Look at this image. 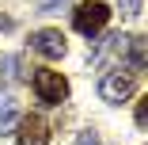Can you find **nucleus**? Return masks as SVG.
<instances>
[{"instance_id": "nucleus-1", "label": "nucleus", "mask_w": 148, "mask_h": 145, "mask_svg": "<svg viewBox=\"0 0 148 145\" xmlns=\"http://www.w3.org/2000/svg\"><path fill=\"white\" fill-rule=\"evenodd\" d=\"M34 96H38V103H46V107H61L65 99H69V80L57 73V69H34Z\"/></svg>"}, {"instance_id": "nucleus-2", "label": "nucleus", "mask_w": 148, "mask_h": 145, "mask_svg": "<svg viewBox=\"0 0 148 145\" xmlns=\"http://www.w3.org/2000/svg\"><path fill=\"white\" fill-rule=\"evenodd\" d=\"M106 23H110V8L103 4V0H84V4L72 12V27H76L80 35H87V38L99 35Z\"/></svg>"}, {"instance_id": "nucleus-7", "label": "nucleus", "mask_w": 148, "mask_h": 145, "mask_svg": "<svg viewBox=\"0 0 148 145\" xmlns=\"http://www.w3.org/2000/svg\"><path fill=\"white\" fill-rule=\"evenodd\" d=\"M125 53H129V69H133V73H144V38H140V35L129 38V50H125Z\"/></svg>"}, {"instance_id": "nucleus-8", "label": "nucleus", "mask_w": 148, "mask_h": 145, "mask_svg": "<svg viewBox=\"0 0 148 145\" xmlns=\"http://www.w3.org/2000/svg\"><path fill=\"white\" fill-rule=\"evenodd\" d=\"M0 69H4L8 80H19V76H23V73H19V57H4V61H0Z\"/></svg>"}, {"instance_id": "nucleus-6", "label": "nucleus", "mask_w": 148, "mask_h": 145, "mask_svg": "<svg viewBox=\"0 0 148 145\" xmlns=\"http://www.w3.org/2000/svg\"><path fill=\"white\" fill-rule=\"evenodd\" d=\"M15 122H19V107H15V99H12L8 92H0V134H12Z\"/></svg>"}, {"instance_id": "nucleus-10", "label": "nucleus", "mask_w": 148, "mask_h": 145, "mask_svg": "<svg viewBox=\"0 0 148 145\" xmlns=\"http://www.w3.org/2000/svg\"><path fill=\"white\" fill-rule=\"evenodd\" d=\"M137 126H140V130L148 126V99H144V103H137Z\"/></svg>"}, {"instance_id": "nucleus-11", "label": "nucleus", "mask_w": 148, "mask_h": 145, "mask_svg": "<svg viewBox=\"0 0 148 145\" xmlns=\"http://www.w3.org/2000/svg\"><path fill=\"white\" fill-rule=\"evenodd\" d=\"M34 4H38V8H42V12H53V8H57V4H65V0H34Z\"/></svg>"}, {"instance_id": "nucleus-3", "label": "nucleus", "mask_w": 148, "mask_h": 145, "mask_svg": "<svg viewBox=\"0 0 148 145\" xmlns=\"http://www.w3.org/2000/svg\"><path fill=\"white\" fill-rule=\"evenodd\" d=\"M133 92H137V80H133V73H125V69H110V73L99 76V96H103V103H125Z\"/></svg>"}, {"instance_id": "nucleus-12", "label": "nucleus", "mask_w": 148, "mask_h": 145, "mask_svg": "<svg viewBox=\"0 0 148 145\" xmlns=\"http://www.w3.org/2000/svg\"><path fill=\"white\" fill-rule=\"evenodd\" d=\"M80 145H103V141H99L91 130H87V134H80Z\"/></svg>"}, {"instance_id": "nucleus-5", "label": "nucleus", "mask_w": 148, "mask_h": 145, "mask_svg": "<svg viewBox=\"0 0 148 145\" xmlns=\"http://www.w3.org/2000/svg\"><path fill=\"white\" fill-rule=\"evenodd\" d=\"M15 137H19V145H49V122L42 119V114H27V119H19L15 122Z\"/></svg>"}, {"instance_id": "nucleus-4", "label": "nucleus", "mask_w": 148, "mask_h": 145, "mask_svg": "<svg viewBox=\"0 0 148 145\" xmlns=\"http://www.w3.org/2000/svg\"><path fill=\"white\" fill-rule=\"evenodd\" d=\"M31 50L42 53V57H49V61H57V57H65L69 42H65V35L57 31V27H42V31L31 35Z\"/></svg>"}, {"instance_id": "nucleus-9", "label": "nucleus", "mask_w": 148, "mask_h": 145, "mask_svg": "<svg viewBox=\"0 0 148 145\" xmlns=\"http://www.w3.org/2000/svg\"><path fill=\"white\" fill-rule=\"evenodd\" d=\"M122 15H140V0H118Z\"/></svg>"}, {"instance_id": "nucleus-13", "label": "nucleus", "mask_w": 148, "mask_h": 145, "mask_svg": "<svg viewBox=\"0 0 148 145\" xmlns=\"http://www.w3.org/2000/svg\"><path fill=\"white\" fill-rule=\"evenodd\" d=\"M15 27V19H8V15H0V31H12Z\"/></svg>"}]
</instances>
